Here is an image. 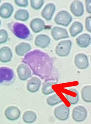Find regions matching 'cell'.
Returning a JSON list of instances; mask_svg holds the SVG:
<instances>
[{
    "label": "cell",
    "mask_w": 91,
    "mask_h": 124,
    "mask_svg": "<svg viewBox=\"0 0 91 124\" xmlns=\"http://www.w3.org/2000/svg\"><path fill=\"white\" fill-rule=\"evenodd\" d=\"M82 99L85 102H91V86L86 85L84 87L81 91Z\"/></svg>",
    "instance_id": "26"
},
{
    "label": "cell",
    "mask_w": 91,
    "mask_h": 124,
    "mask_svg": "<svg viewBox=\"0 0 91 124\" xmlns=\"http://www.w3.org/2000/svg\"><path fill=\"white\" fill-rule=\"evenodd\" d=\"M14 8L12 4L5 2L0 6V17L4 19L10 18L13 14Z\"/></svg>",
    "instance_id": "15"
},
{
    "label": "cell",
    "mask_w": 91,
    "mask_h": 124,
    "mask_svg": "<svg viewBox=\"0 0 91 124\" xmlns=\"http://www.w3.org/2000/svg\"><path fill=\"white\" fill-rule=\"evenodd\" d=\"M1 0H0V4L1 3Z\"/></svg>",
    "instance_id": "34"
},
{
    "label": "cell",
    "mask_w": 91,
    "mask_h": 124,
    "mask_svg": "<svg viewBox=\"0 0 91 124\" xmlns=\"http://www.w3.org/2000/svg\"><path fill=\"white\" fill-rule=\"evenodd\" d=\"M14 72L12 68L7 67H0V84H9L13 80Z\"/></svg>",
    "instance_id": "6"
},
{
    "label": "cell",
    "mask_w": 91,
    "mask_h": 124,
    "mask_svg": "<svg viewBox=\"0 0 91 124\" xmlns=\"http://www.w3.org/2000/svg\"><path fill=\"white\" fill-rule=\"evenodd\" d=\"M84 26L81 23L75 21L72 24L69 28V32L72 37H75L83 32Z\"/></svg>",
    "instance_id": "22"
},
{
    "label": "cell",
    "mask_w": 91,
    "mask_h": 124,
    "mask_svg": "<svg viewBox=\"0 0 91 124\" xmlns=\"http://www.w3.org/2000/svg\"><path fill=\"white\" fill-rule=\"evenodd\" d=\"M70 108L63 103L55 107L54 109V114L55 118L62 121L68 120L70 115Z\"/></svg>",
    "instance_id": "5"
},
{
    "label": "cell",
    "mask_w": 91,
    "mask_h": 124,
    "mask_svg": "<svg viewBox=\"0 0 91 124\" xmlns=\"http://www.w3.org/2000/svg\"><path fill=\"white\" fill-rule=\"evenodd\" d=\"M4 115L8 120L11 121H14L20 118L21 115V111L16 106H9L5 111Z\"/></svg>",
    "instance_id": "11"
},
{
    "label": "cell",
    "mask_w": 91,
    "mask_h": 124,
    "mask_svg": "<svg viewBox=\"0 0 91 124\" xmlns=\"http://www.w3.org/2000/svg\"><path fill=\"white\" fill-rule=\"evenodd\" d=\"M87 109L84 106L78 105L74 107L72 112V118L76 122H82L87 117Z\"/></svg>",
    "instance_id": "7"
},
{
    "label": "cell",
    "mask_w": 91,
    "mask_h": 124,
    "mask_svg": "<svg viewBox=\"0 0 91 124\" xmlns=\"http://www.w3.org/2000/svg\"><path fill=\"white\" fill-rule=\"evenodd\" d=\"M85 27L86 30L90 33L91 32V16H87L85 20Z\"/></svg>",
    "instance_id": "31"
},
{
    "label": "cell",
    "mask_w": 91,
    "mask_h": 124,
    "mask_svg": "<svg viewBox=\"0 0 91 124\" xmlns=\"http://www.w3.org/2000/svg\"><path fill=\"white\" fill-rule=\"evenodd\" d=\"M57 84V82L53 81H46L43 84L41 88L42 93L45 95H47L55 93V91L53 88V86Z\"/></svg>",
    "instance_id": "23"
},
{
    "label": "cell",
    "mask_w": 91,
    "mask_h": 124,
    "mask_svg": "<svg viewBox=\"0 0 91 124\" xmlns=\"http://www.w3.org/2000/svg\"><path fill=\"white\" fill-rule=\"evenodd\" d=\"M64 95L67 101L72 105H75L79 102V93L74 88H71L67 89L64 93Z\"/></svg>",
    "instance_id": "12"
},
{
    "label": "cell",
    "mask_w": 91,
    "mask_h": 124,
    "mask_svg": "<svg viewBox=\"0 0 91 124\" xmlns=\"http://www.w3.org/2000/svg\"><path fill=\"white\" fill-rule=\"evenodd\" d=\"M16 71L18 78L22 81H26L32 76V73L29 68L23 63L18 65Z\"/></svg>",
    "instance_id": "14"
},
{
    "label": "cell",
    "mask_w": 91,
    "mask_h": 124,
    "mask_svg": "<svg viewBox=\"0 0 91 124\" xmlns=\"http://www.w3.org/2000/svg\"><path fill=\"white\" fill-rule=\"evenodd\" d=\"M22 62L29 66L33 73L43 79L50 77L53 68V61L46 53L35 50L25 55Z\"/></svg>",
    "instance_id": "1"
},
{
    "label": "cell",
    "mask_w": 91,
    "mask_h": 124,
    "mask_svg": "<svg viewBox=\"0 0 91 124\" xmlns=\"http://www.w3.org/2000/svg\"><path fill=\"white\" fill-rule=\"evenodd\" d=\"M51 42V39L47 35L40 34L35 37L34 41L35 45L41 49H45L48 47Z\"/></svg>",
    "instance_id": "16"
},
{
    "label": "cell",
    "mask_w": 91,
    "mask_h": 124,
    "mask_svg": "<svg viewBox=\"0 0 91 124\" xmlns=\"http://www.w3.org/2000/svg\"><path fill=\"white\" fill-rule=\"evenodd\" d=\"M51 35L53 39L56 41L69 38V34L67 30L58 26H55L52 28Z\"/></svg>",
    "instance_id": "9"
},
{
    "label": "cell",
    "mask_w": 91,
    "mask_h": 124,
    "mask_svg": "<svg viewBox=\"0 0 91 124\" xmlns=\"http://www.w3.org/2000/svg\"><path fill=\"white\" fill-rule=\"evenodd\" d=\"M72 16L66 10H61L57 14L54 19L55 24L64 27H68L72 22Z\"/></svg>",
    "instance_id": "4"
},
{
    "label": "cell",
    "mask_w": 91,
    "mask_h": 124,
    "mask_svg": "<svg viewBox=\"0 0 91 124\" xmlns=\"http://www.w3.org/2000/svg\"><path fill=\"white\" fill-rule=\"evenodd\" d=\"M86 10L88 14H91V0H85Z\"/></svg>",
    "instance_id": "32"
},
{
    "label": "cell",
    "mask_w": 91,
    "mask_h": 124,
    "mask_svg": "<svg viewBox=\"0 0 91 124\" xmlns=\"http://www.w3.org/2000/svg\"><path fill=\"white\" fill-rule=\"evenodd\" d=\"M41 81L39 78H32L28 82L27 89L30 93H34L37 92L41 86Z\"/></svg>",
    "instance_id": "18"
},
{
    "label": "cell",
    "mask_w": 91,
    "mask_h": 124,
    "mask_svg": "<svg viewBox=\"0 0 91 124\" xmlns=\"http://www.w3.org/2000/svg\"><path fill=\"white\" fill-rule=\"evenodd\" d=\"M37 116L35 112L32 110H27L24 113L22 120L25 123L31 124L37 120Z\"/></svg>",
    "instance_id": "25"
},
{
    "label": "cell",
    "mask_w": 91,
    "mask_h": 124,
    "mask_svg": "<svg viewBox=\"0 0 91 124\" xmlns=\"http://www.w3.org/2000/svg\"><path fill=\"white\" fill-rule=\"evenodd\" d=\"M10 28L13 33L19 39H27L31 33L26 25L20 23L15 22L10 25Z\"/></svg>",
    "instance_id": "2"
},
{
    "label": "cell",
    "mask_w": 91,
    "mask_h": 124,
    "mask_svg": "<svg viewBox=\"0 0 91 124\" xmlns=\"http://www.w3.org/2000/svg\"><path fill=\"white\" fill-rule=\"evenodd\" d=\"M72 44V42L70 40L61 41L55 47V54L60 57H66L70 54Z\"/></svg>",
    "instance_id": "3"
},
{
    "label": "cell",
    "mask_w": 91,
    "mask_h": 124,
    "mask_svg": "<svg viewBox=\"0 0 91 124\" xmlns=\"http://www.w3.org/2000/svg\"><path fill=\"white\" fill-rule=\"evenodd\" d=\"M8 40V34L7 31L4 29L0 30V44L6 43Z\"/></svg>",
    "instance_id": "29"
},
{
    "label": "cell",
    "mask_w": 91,
    "mask_h": 124,
    "mask_svg": "<svg viewBox=\"0 0 91 124\" xmlns=\"http://www.w3.org/2000/svg\"><path fill=\"white\" fill-rule=\"evenodd\" d=\"M30 15L29 12L24 9H20L15 12L14 15V18L17 21L26 22L29 18Z\"/></svg>",
    "instance_id": "24"
},
{
    "label": "cell",
    "mask_w": 91,
    "mask_h": 124,
    "mask_svg": "<svg viewBox=\"0 0 91 124\" xmlns=\"http://www.w3.org/2000/svg\"><path fill=\"white\" fill-rule=\"evenodd\" d=\"M14 3L18 7L26 8L29 6V0H14Z\"/></svg>",
    "instance_id": "30"
},
{
    "label": "cell",
    "mask_w": 91,
    "mask_h": 124,
    "mask_svg": "<svg viewBox=\"0 0 91 124\" xmlns=\"http://www.w3.org/2000/svg\"><path fill=\"white\" fill-rule=\"evenodd\" d=\"M30 6L32 9L38 11L41 9L45 4V0H30Z\"/></svg>",
    "instance_id": "28"
},
{
    "label": "cell",
    "mask_w": 91,
    "mask_h": 124,
    "mask_svg": "<svg viewBox=\"0 0 91 124\" xmlns=\"http://www.w3.org/2000/svg\"><path fill=\"white\" fill-rule=\"evenodd\" d=\"M1 20H0V27L1 26Z\"/></svg>",
    "instance_id": "33"
},
{
    "label": "cell",
    "mask_w": 91,
    "mask_h": 124,
    "mask_svg": "<svg viewBox=\"0 0 91 124\" xmlns=\"http://www.w3.org/2000/svg\"><path fill=\"white\" fill-rule=\"evenodd\" d=\"M13 53L12 50L8 47H4L0 49V62L7 63L12 60Z\"/></svg>",
    "instance_id": "20"
},
{
    "label": "cell",
    "mask_w": 91,
    "mask_h": 124,
    "mask_svg": "<svg viewBox=\"0 0 91 124\" xmlns=\"http://www.w3.org/2000/svg\"><path fill=\"white\" fill-rule=\"evenodd\" d=\"M91 37L89 34L84 33L80 34L76 39V44L81 48H86L91 44Z\"/></svg>",
    "instance_id": "19"
},
{
    "label": "cell",
    "mask_w": 91,
    "mask_h": 124,
    "mask_svg": "<svg viewBox=\"0 0 91 124\" xmlns=\"http://www.w3.org/2000/svg\"><path fill=\"white\" fill-rule=\"evenodd\" d=\"M32 49V46L29 43L22 42L15 47V51L17 55L20 57L24 56Z\"/></svg>",
    "instance_id": "21"
},
{
    "label": "cell",
    "mask_w": 91,
    "mask_h": 124,
    "mask_svg": "<svg viewBox=\"0 0 91 124\" xmlns=\"http://www.w3.org/2000/svg\"><path fill=\"white\" fill-rule=\"evenodd\" d=\"M70 8L72 14L76 17H81L84 14V6L83 3L79 0H74L72 2Z\"/></svg>",
    "instance_id": "10"
},
{
    "label": "cell",
    "mask_w": 91,
    "mask_h": 124,
    "mask_svg": "<svg viewBox=\"0 0 91 124\" xmlns=\"http://www.w3.org/2000/svg\"><path fill=\"white\" fill-rule=\"evenodd\" d=\"M56 7L54 4L50 3L43 8L41 12V16L43 18L47 21L51 20L56 11Z\"/></svg>",
    "instance_id": "13"
},
{
    "label": "cell",
    "mask_w": 91,
    "mask_h": 124,
    "mask_svg": "<svg viewBox=\"0 0 91 124\" xmlns=\"http://www.w3.org/2000/svg\"><path fill=\"white\" fill-rule=\"evenodd\" d=\"M62 99L57 93L50 95L46 99V102L49 106H55L62 102Z\"/></svg>",
    "instance_id": "27"
},
{
    "label": "cell",
    "mask_w": 91,
    "mask_h": 124,
    "mask_svg": "<svg viewBox=\"0 0 91 124\" xmlns=\"http://www.w3.org/2000/svg\"><path fill=\"white\" fill-rule=\"evenodd\" d=\"M30 27L33 32L39 33L45 29V23L44 20L41 18H35L30 22Z\"/></svg>",
    "instance_id": "17"
},
{
    "label": "cell",
    "mask_w": 91,
    "mask_h": 124,
    "mask_svg": "<svg viewBox=\"0 0 91 124\" xmlns=\"http://www.w3.org/2000/svg\"><path fill=\"white\" fill-rule=\"evenodd\" d=\"M74 63L76 67L79 69H87L89 66L88 57L83 53H79L74 57Z\"/></svg>",
    "instance_id": "8"
}]
</instances>
